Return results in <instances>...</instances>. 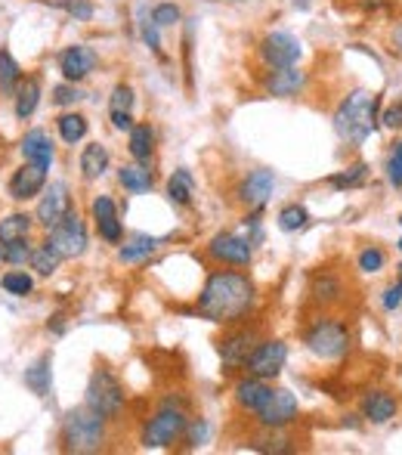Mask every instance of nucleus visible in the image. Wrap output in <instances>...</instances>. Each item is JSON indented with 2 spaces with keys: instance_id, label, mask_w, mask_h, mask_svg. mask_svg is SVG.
<instances>
[{
  "instance_id": "obj_38",
  "label": "nucleus",
  "mask_w": 402,
  "mask_h": 455,
  "mask_svg": "<svg viewBox=\"0 0 402 455\" xmlns=\"http://www.w3.org/2000/svg\"><path fill=\"white\" fill-rule=\"evenodd\" d=\"M133 102H137V93H133L130 84H118L108 96V108L112 112H133Z\"/></svg>"
},
{
  "instance_id": "obj_27",
  "label": "nucleus",
  "mask_w": 402,
  "mask_h": 455,
  "mask_svg": "<svg viewBox=\"0 0 402 455\" xmlns=\"http://www.w3.org/2000/svg\"><path fill=\"white\" fill-rule=\"evenodd\" d=\"M81 171H84L87 180H99L108 171V149L102 143H91L81 152Z\"/></svg>"
},
{
  "instance_id": "obj_37",
  "label": "nucleus",
  "mask_w": 402,
  "mask_h": 455,
  "mask_svg": "<svg viewBox=\"0 0 402 455\" xmlns=\"http://www.w3.org/2000/svg\"><path fill=\"white\" fill-rule=\"evenodd\" d=\"M81 100H84V91H81L78 84H72V81H62V84L53 87V102H56V106L75 108Z\"/></svg>"
},
{
  "instance_id": "obj_20",
  "label": "nucleus",
  "mask_w": 402,
  "mask_h": 455,
  "mask_svg": "<svg viewBox=\"0 0 402 455\" xmlns=\"http://www.w3.org/2000/svg\"><path fill=\"white\" fill-rule=\"evenodd\" d=\"M270 394H272V387L264 381V378L251 375V378H245V381L235 384V400H239V406L248 409V412H254V415L264 409V403L270 400Z\"/></svg>"
},
{
  "instance_id": "obj_4",
  "label": "nucleus",
  "mask_w": 402,
  "mask_h": 455,
  "mask_svg": "<svg viewBox=\"0 0 402 455\" xmlns=\"http://www.w3.org/2000/svg\"><path fill=\"white\" fill-rule=\"evenodd\" d=\"M306 350L319 360H341L350 350V329L337 319H319L306 331Z\"/></svg>"
},
{
  "instance_id": "obj_15",
  "label": "nucleus",
  "mask_w": 402,
  "mask_h": 455,
  "mask_svg": "<svg viewBox=\"0 0 402 455\" xmlns=\"http://www.w3.org/2000/svg\"><path fill=\"white\" fill-rule=\"evenodd\" d=\"M272 189H276V174L272 171H251V174L241 180L239 186V198H241V204H248V208H254V211H260L266 202H270V196H272Z\"/></svg>"
},
{
  "instance_id": "obj_46",
  "label": "nucleus",
  "mask_w": 402,
  "mask_h": 455,
  "mask_svg": "<svg viewBox=\"0 0 402 455\" xmlns=\"http://www.w3.org/2000/svg\"><path fill=\"white\" fill-rule=\"evenodd\" d=\"M399 304H402V282H397V285H390L384 291V310H397Z\"/></svg>"
},
{
  "instance_id": "obj_31",
  "label": "nucleus",
  "mask_w": 402,
  "mask_h": 455,
  "mask_svg": "<svg viewBox=\"0 0 402 455\" xmlns=\"http://www.w3.org/2000/svg\"><path fill=\"white\" fill-rule=\"evenodd\" d=\"M28 233H31V217L28 214H10V217L0 220V245L28 239Z\"/></svg>"
},
{
  "instance_id": "obj_24",
  "label": "nucleus",
  "mask_w": 402,
  "mask_h": 455,
  "mask_svg": "<svg viewBox=\"0 0 402 455\" xmlns=\"http://www.w3.org/2000/svg\"><path fill=\"white\" fill-rule=\"evenodd\" d=\"M118 183L124 186L127 192L139 196V192H149V189H152L155 177H152L149 164H146V162H137V164H124V168L118 171Z\"/></svg>"
},
{
  "instance_id": "obj_47",
  "label": "nucleus",
  "mask_w": 402,
  "mask_h": 455,
  "mask_svg": "<svg viewBox=\"0 0 402 455\" xmlns=\"http://www.w3.org/2000/svg\"><path fill=\"white\" fill-rule=\"evenodd\" d=\"M381 121H384V127H390V131H397V127H402V102L399 106H390L384 115H381Z\"/></svg>"
},
{
  "instance_id": "obj_17",
  "label": "nucleus",
  "mask_w": 402,
  "mask_h": 455,
  "mask_svg": "<svg viewBox=\"0 0 402 455\" xmlns=\"http://www.w3.org/2000/svg\"><path fill=\"white\" fill-rule=\"evenodd\" d=\"M306 87V72H301L297 66H285V68H270V75L264 78V91L279 100H288L297 96Z\"/></svg>"
},
{
  "instance_id": "obj_50",
  "label": "nucleus",
  "mask_w": 402,
  "mask_h": 455,
  "mask_svg": "<svg viewBox=\"0 0 402 455\" xmlns=\"http://www.w3.org/2000/svg\"><path fill=\"white\" fill-rule=\"evenodd\" d=\"M0 258H4V245H0Z\"/></svg>"
},
{
  "instance_id": "obj_51",
  "label": "nucleus",
  "mask_w": 402,
  "mask_h": 455,
  "mask_svg": "<svg viewBox=\"0 0 402 455\" xmlns=\"http://www.w3.org/2000/svg\"><path fill=\"white\" fill-rule=\"evenodd\" d=\"M399 251H402V239H399Z\"/></svg>"
},
{
  "instance_id": "obj_35",
  "label": "nucleus",
  "mask_w": 402,
  "mask_h": 455,
  "mask_svg": "<svg viewBox=\"0 0 402 455\" xmlns=\"http://www.w3.org/2000/svg\"><path fill=\"white\" fill-rule=\"evenodd\" d=\"M306 220H310V214H306L303 204H288V208L279 211V229H285V233H297V229H303Z\"/></svg>"
},
{
  "instance_id": "obj_30",
  "label": "nucleus",
  "mask_w": 402,
  "mask_h": 455,
  "mask_svg": "<svg viewBox=\"0 0 402 455\" xmlns=\"http://www.w3.org/2000/svg\"><path fill=\"white\" fill-rule=\"evenodd\" d=\"M28 264H31V270H37L41 275H53L56 270H59V264H62V254L56 251L50 242H43V245L31 248Z\"/></svg>"
},
{
  "instance_id": "obj_23",
  "label": "nucleus",
  "mask_w": 402,
  "mask_h": 455,
  "mask_svg": "<svg viewBox=\"0 0 402 455\" xmlns=\"http://www.w3.org/2000/svg\"><path fill=\"white\" fill-rule=\"evenodd\" d=\"M127 152L133 162H149L155 152V131L149 124H133L127 131Z\"/></svg>"
},
{
  "instance_id": "obj_52",
  "label": "nucleus",
  "mask_w": 402,
  "mask_h": 455,
  "mask_svg": "<svg viewBox=\"0 0 402 455\" xmlns=\"http://www.w3.org/2000/svg\"><path fill=\"white\" fill-rule=\"evenodd\" d=\"M399 273H402V264H399Z\"/></svg>"
},
{
  "instance_id": "obj_44",
  "label": "nucleus",
  "mask_w": 402,
  "mask_h": 455,
  "mask_svg": "<svg viewBox=\"0 0 402 455\" xmlns=\"http://www.w3.org/2000/svg\"><path fill=\"white\" fill-rule=\"evenodd\" d=\"M28 258H31L28 239H19V242H10V245H4V260H10V264H25Z\"/></svg>"
},
{
  "instance_id": "obj_12",
  "label": "nucleus",
  "mask_w": 402,
  "mask_h": 455,
  "mask_svg": "<svg viewBox=\"0 0 402 455\" xmlns=\"http://www.w3.org/2000/svg\"><path fill=\"white\" fill-rule=\"evenodd\" d=\"M208 254L220 264L229 267H248L254 258V248L245 235H235V233H220L208 242Z\"/></svg>"
},
{
  "instance_id": "obj_8",
  "label": "nucleus",
  "mask_w": 402,
  "mask_h": 455,
  "mask_svg": "<svg viewBox=\"0 0 402 455\" xmlns=\"http://www.w3.org/2000/svg\"><path fill=\"white\" fill-rule=\"evenodd\" d=\"M257 53L270 68H285V66H297V62H301L303 44L297 41L295 35H288V31H270V35L260 41Z\"/></svg>"
},
{
  "instance_id": "obj_14",
  "label": "nucleus",
  "mask_w": 402,
  "mask_h": 455,
  "mask_svg": "<svg viewBox=\"0 0 402 455\" xmlns=\"http://www.w3.org/2000/svg\"><path fill=\"white\" fill-rule=\"evenodd\" d=\"M254 347H257V331L239 329L220 341V360L226 369H241V365L248 363V356H251Z\"/></svg>"
},
{
  "instance_id": "obj_26",
  "label": "nucleus",
  "mask_w": 402,
  "mask_h": 455,
  "mask_svg": "<svg viewBox=\"0 0 402 455\" xmlns=\"http://www.w3.org/2000/svg\"><path fill=\"white\" fill-rule=\"evenodd\" d=\"M162 248V239H152V235H137L133 242L118 248V260L121 264H139V260H149L152 254Z\"/></svg>"
},
{
  "instance_id": "obj_9",
  "label": "nucleus",
  "mask_w": 402,
  "mask_h": 455,
  "mask_svg": "<svg viewBox=\"0 0 402 455\" xmlns=\"http://www.w3.org/2000/svg\"><path fill=\"white\" fill-rule=\"evenodd\" d=\"M297 412H301L297 396L285 387H272L270 400H266L264 409L257 412V421L266 427V431H282V427H288L291 421L297 419Z\"/></svg>"
},
{
  "instance_id": "obj_16",
  "label": "nucleus",
  "mask_w": 402,
  "mask_h": 455,
  "mask_svg": "<svg viewBox=\"0 0 402 455\" xmlns=\"http://www.w3.org/2000/svg\"><path fill=\"white\" fill-rule=\"evenodd\" d=\"M47 171L43 164H35V162H25L22 168L12 174L10 180V196L16 198V202H28V198H35L37 192L47 186Z\"/></svg>"
},
{
  "instance_id": "obj_32",
  "label": "nucleus",
  "mask_w": 402,
  "mask_h": 455,
  "mask_svg": "<svg viewBox=\"0 0 402 455\" xmlns=\"http://www.w3.org/2000/svg\"><path fill=\"white\" fill-rule=\"evenodd\" d=\"M25 387H31V394L37 396L50 394V354H43L31 369H25Z\"/></svg>"
},
{
  "instance_id": "obj_18",
  "label": "nucleus",
  "mask_w": 402,
  "mask_h": 455,
  "mask_svg": "<svg viewBox=\"0 0 402 455\" xmlns=\"http://www.w3.org/2000/svg\"><path fill=\"white\" fill-rule=\"evenodd\" d=\"M93 220H97V229H99L102 239L112 242V245H118L124 229H121L118 208H114V202L108 196H99L97 202H93Z\"/></svg>"
},
{
  "instance_id": "obj_48",
  "label": "nucleus",
  "mask_w": 402,
  "mask_h": 455,
  "mask_svg": "<svg viewBox=\"0 0 402 455\" xmlns=\"http://www.w3.org/2000/svg\"><path fill=\"white\" fill-rule=\"evenodd\" d=\"M112 124H114V131H130L133 115L130 112H112Z\"/></svg>"
},
{
  "instance_id": "obj_28",
  "label": "nucleus",
  "mask_w": 402,
  "mask_h": 455,
  "mask_svg": "<svg viewBox=\"0 0 402 455\" xmlns=\"http://www.w3.org/2000/svg\"><path fill=\"white\" fill-rule=\"evenodd\" d=\"M193 196H195V180L186 168L174 171V177L168 180V198L180 208H189L193 204Z\"/></svg>"
},
{
  "instance_id": "obj_34",
  "label": "nucleus",
  "mask_w": 402,
  "mask_h": 455,
  "mask_svg": "<svg viewBox=\"0 0 402 455\" xmlns=\"http://www.w3.org/2000/svg\"><path fill=\"white\" fill-rule=\"evenodd\" d=\"M0 285H4V291L16 294V298H28L35 291V282H31V275L25 270H10L0 279Z\"/></svg>"
},
{
  "instance_id": "obj_10",
  "label": "nucleus",
  "mask_w": 402,
  "mask_h": 455,
  "mask_svg": "<svg viewBox=\"0 0 402 455\" xmlns=\"http://www.w3.org/2000/svg\"><path fill=\"white\" fill-rule=\"evenodd\" d=\"M285 360H288V347H285L282 341H257V347L248 356L245 369H248V375L270 381V378H279Z\"/></svg>"
},
{
  "instance_id": "obj_53",
  "label": "nucleus",
  "mask_w": 402,
  "mask_h": 455,
  "mask_svg": "<svg viewBox=\"0 0 402 455\" xmlns=\"http://www.w3.org/2000/svg\"><path fill=\"white\" fill-rule=\"evenodd\" d=\"M399 223H402V217H399Z\"/></svg>"
},
{
  "instance_id": "obj_25",
  "label": "nucleus",
  "mask_w": 402,
  "mask_h": 455,
  "mask_svg": "<svg viewBox=\"0 0 402 455\" xmlns=\"http://www.w3.org/2000/svg\"><path fill=\"white\" fill-rule=\"evenodd\" d=\"M22 78H25V72H22V66H19V60L6 47H0V93L12 100L19 84H22Z\"/></svg>"
},
{
  "instance_id": "obj_7",
  "label": "nucleus",
  "mask_w": 402,
  "mask_h": 455,
  "mask_svg": "<svg viewBox=\"0 0 402 455\" xmlns=\"http://www.w3.org/2000/svg\"><path fill=\"white\" fill-rule=\"evenodd\" d=\"M47 242L62 254V260L81 258V254L87 251V227H84V220H81L78 211H68V214L50 229Z\"/></svg>"
},
{
  "instance_id": "obj_45",
  "label": "nucleus",
  "mask_w": 402,
  "mask_h": 455,
  "mask_svg": "<svg viewBox=\"0 0 402 455\" xmlns=\"http://www.w3.org/2000/svg\"><path fill=\"white\" fill-rule=\"evenodd\" d=\"M387 177L393 186H402V140L397 143V149L390 152V162H387Z\"/></svg>"
},
{
  "instance_id": "obj_42",
  "label": "nucleus",
  "mask_w": 402,
  "mask_h": 455,
  "mask_svg": "<svg viewBox=\"0 0 402 455\" xmlns=\"http://www.w3.org/2000/svg\"><path fill=\"white\" fill-rule=\"evenodd\" d=\"M384 264H387V258H384L381 248H366V251L359 254V270L362 273H378V270H384Z\"/></svg>"
},
{
  "instance_id": "obj_33",
  "label": "nucleus",
  "mask_w": 402,
  "mask_h": 455,
  "mask_svg": "<svg viewBox=\"0 0 402 455\" xmlns=\"http://www.w3.org/2000/svg\"><path fill=\"white\" fill-rule=\"evenodd\" d=\"M341 294H343V285L337 275L322 273L312 279V300H319V304H335V300H341Z\"/></svg>"
},
{
  "instance_id": "obj_19",
  "label": "nucleus",
  "mask_w": 402,
  "mask_h": 455,
  "mask_svg": "<svg viewBox=\"0 0 402 455\" xmlns=\"http://www.w3.org/2000/svg\"><path fill=\"white\" fill-rule=\"evenodd\" d=\"M41 96H43V84L37 75H25L22 84H19L16 96H12V108H16V118L25 121L31 118V115L37 112V106H41Z\"/></svg>"
},
{
  "instance_id": "obj_40",
  "label": "nucleus",
  "mask_w": 402,
  "mask_h": 455,
  "mask_svg": "<svg viewBox=\"0 0 402 455\" xmlns=\"http://www.w3.org/2000/svg\"><path fill=\"white\" fill-rule=\"evenodd\" d=\"M152 22H155L158 28L177 25V22H180V6H177V4H158L155 10H152Z\"/></svg>"
},
{
  "instance_id": "obj_13",
  "label": "nucleus",
  "mask_w": 402,
  "mask_h": 455,
  "mask_svg": "<svg viewBox=\"0 0 402 455\" xmlns=\"http://www.w3.org/2000/svg\"><path fill=\"white\" fill-rule=\"evenodd\" d=\"M68 211H72V196H68V186L66 183H50L47 192H43V198L37 202L35 220L41 223V227L53 229L56 223L68 214Z\"/></svg>"
},
{
  "instance_id": "obj_21",
  "label": "nucleus",
  "mask_w": 402,
  "mask_h": 455,
  "mask_svg": "<svg viewBox=\"0 0 402 455\" xmlns=\"http://www.w3.org/2000/svg\"><path fill=\"white\" fill-rule=\"evenodd\" d=\"M22 158L25 162H35V164H43V168H50L53 164V140L47 137V131H28L22 137Z\"/></svg>"
},
{
  "instance_id": "obj_29",
  "label": "nucleus",
  "mask_w": 402,
  "mask_h": 455,
  "mask_svg": "<svg viewBox=\"0 0 402 455\" xmlns=\"http://www.w3.org/2000/svg\"><path fill=\"white\" fill-rule=\"evenodd\" d=\"M87 127L91 124H87V118L81 112H66L56 118V131H59L62 143H68V146L81 143V140L87 137Z\"/></svg>"
},
{
  "instance_id": "obj_36",
  "label": "nucleus",
  "mask_w": 402,
  "mask_h": 455,
  "mask_svg": "<svg viewBox=\"0 0 402 455\" xmlns=\"http://www.w3.org/2000/svg\"><path fill=\"white\" fill-rule=\"evenodd\" d=\"M43 4L66 10L75 22H91V19H93V4H91V0H43Z\"/></svg>"
},
{
  "instance_id": "obj_41",
  "label": "nucleus",
  "mask_w": 402,
  "mask_h": 455,
  "mask_svg": "<svg viewBox=\"0 0 402 455\" xmlns=\"http://www.w3.org/2000/svg\"><path fill=\"white\" fill-rule=\"evenodd\" d=\"M208 434H210L208 421L199 419V421H193V425H186L183 437H186V446H189V450H195V446H204V443H208Z\"/></svg>"
},
{
  "instance_id": "obj_6",
  "label": "nucleus",
  "mask_w": 402,
  "mask_h": 455,
  "mask_svg": "<svg viewBox=\"0 0 402 455\" xmlns=\"http://www.w3.org/2000/svg\"><path fill=\"white\" fill-rule=\"evenodd\" d=\"M186 425H189L186 412L168 403L155 419H149V425L143 427V437L139 440H143L146 450H168V446H174L177 440H183Z\"/></svg>"
},
{
  "instance_id": "obj_1",
  "label": "nucleus",
  "mask_w": 402,
  "mask_h": 455,
  "mask_svg": "<svg viewBox=\"0 0 402 455\" xmlns=\"http://www.w3.org/2000/svg\"><path fill=\"white\" fill-rule=\"evenodd\" d=\"M254 282L241 273L233 270H217L208 275L201 294H199V313L210 323H239L241 316H248L254 307Z\"/></svg>"
},
{
  "instance_id": "obj_43",
  "label": "nucleus",
  "mask_w": 402,
  "mask_h": 455,
  "mask_svg": "<svg viewBox=\"0 0 402 455\" xmlns=\"http://www.w3.org/2000/svg\"><path fill=\"white\" fill-rule=\"evenodd\" d=\"M139 31H143L146 47H149L152 53L162 56V37H158V25L152 22V16H143V19H139Z\"/></svg>"
},
{
  "instance_id": "obj_2",
  "label": "nucleus",
  "mask_w": 402,
  "mask_h": 455,
  "mask_svg": "<svg viewBox=\"0 0 402 455\" xmlns=\"http://www.w3.org/2000/svg\"><path fill=\"white\" fill-rule=\"evenodd\" d=\"M378 108H381V96L368 93V91H353L347 93V100H341L335 112V131L343 143L359 146L378 127Z\"/></svg>"
},
{
  "instance_id": "obj_11",
  "label": "nucleus",
  "mask_w": 402,
  "mask_h": 455,
  "mask_svg": "<svg viewBox=\"0 0 402 455\" xmlns=\"http://www.w3.org/2000/svg\"><path fill=\"white\" fill-rule=\"evenodd\" d=\"M97 66H99L97 50L87 47V44H72V47H66L59 53V72H62V78L72 81V84L87 81L97 72Z\"/></svg>"
},
{
  "instance_id": "obj_22",
  "label": "nucleus",
  "mask_w": 402,
  "mask_h": 455,
  "mask_svg": "<svg viewBox=\"0 0 402 455\" xmlns=\"http://www.w3.org/2000/svg\"><path fill=\"white\" fill-rule=\"evenodd\" d=\"M362 415H366L372 425H387V421L397 415V400L384 390H374L362 400Z\"/></svg>"
},
{
  "instance_id": "obj_5",
  "label": "nucleus",
  "mask_w": 402,
  "mask_h": 455,
  "mask_svg": "<svg viewBox=\"0 0 402 455\" xmlns=\"http://www.w3.org/2000/svg\"><path fill=\"white\" fill-rule=\"evenodd\" d=\"M87 406H91L93 412H99L106 421L121 415V409H124V387H121V381L108 369H97L91 375V384H87Z\"/></svg>"
},
{
  "instance_id": "obj_3",
  "label": "nucleus",
  "mask_w": 402,
  "mask_h": 455,
  "mask_svg": "<svg viewBox=\"0 0 402 455\" xmlns=\"http://www.w3.org/2000/svg\"><path fill=\"white\" fill-rule=\"evenodd\" d=\"M106 443V419L91 406L72 409L62 419V450L75 455H93Z\"/></svg>"
},
{
  "instance_id": "obj_39",
  "label": "nucleus",
  "mask_w": 402,
  "mask_h": 455,
  "mask_svg": "<svg viewBox=\"0 0 402 455\" xmlns=\"http://www.w3.org/2000/svg\"><path fill=\"white\" fill-rule=\"evenodd\" d=\"M366 174H368V168L359 162V164H353V168L343 171V174L331 177V186H335V189H353V186H359L362 180H366Z\"/></svg>"
},
{
  "instance_id": "obj_49",
  "label": "nucleus",
  "mask_w": 402,
  "mask_h": 455,
  "mask_svg": "<svg viewBox=\"0 0 402 455\" xmlns=\"http://www.w3.org/2000/svg\"><path fill=\"white\" fill-rule=\"evenodd\" d=\"M390 47H393V53L402 56V25H397V28L390 31Z\"/></svg>"
}]
</instances>
